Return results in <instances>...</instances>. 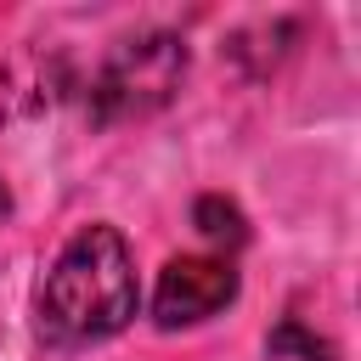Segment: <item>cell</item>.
<instances>
[{
	"instance_id": "1",
	"label": "cell",
	"mask_w": 361,
	"mask_h": 361,
	"mask_svg": "<svg viewBox=\"0 0 361 361\" xmlns=\"http://www.w3.org/2000/svg\"><path fill=\"white\" fill-rule=\"evenodd\" d=\"M135 259L113 226H85L56 254L39 288V333L51 344L113 338L135 316Z\"/></svg>"
},
{
	"instance_id": "2",
	"label": "cell",
	"mask_w": 361,
	"mask_h": 361,
	"mask_svg": "<svg viewBox=\"0 0 361 361\" xmlns=\"http://www.w3.org/2000/svg\"><path fill=\"white\" fill-rule=\"evenodd\" d=\"M186 79V45L175 34H135L118 39L107 51V62L90 73V118L96 124H118V118H141L158 113Z\"/></svg>"
},
{
	"instance_id": "3",
	"label": "cell",
	"mask_w": 361,
	"mask_h": 361,
	"mask_svg": "<svg viewBox=\"0 0 361 361\" xmlns=\"http://www.w3.org/2000/svg\"><path fill=\"white\" fill-rule=\"evenodd\" d=\"M237 299V271L226 259H203V254H180L164 265L158 276V293H152V322L164 333L175 327H192V322H209L214 310H226Z\"/></svg>"
},
{
	"instance_id": "4",
	"label": "cell",
	"mask_w": 361,
	"mask_h": 361,
	"mask_svg": "<svg viewBox=\"0 0 361 361\" xmlns=\"http://www.w3.org/2000/svg\"><path fill=\"white\" fill-rule=\"evenodd\" d=\"M192 226H197L209 243H220V248L248 243V220H243V209H237L231 197H220V192H209V197L192 203Z\"/></svg>"
},
{
	"instance_id": "5",
	"label": "cell",
	"mask_w": 361,
	"mask_h": 361,
	"mask_svg": "<svg viewBox=\"0 0 361 361\" xmlns=\"http://www.w3.org/2000/svg\"><path fill=\"white\" fill-rule=\"evenodd\" d=\"M271 355H299V361H333V350L316 338V333H305L299 322H282L276 333H271Z\"/></svg>"
},
{
	"instance_id": "6",
	"label": "cell",
	"mask_w": 361,
	"mask_h": 361,
	"mask_svg": "<svg viewBox=\"0 0 361 361\" xmlns=\"http://www.w3.org/2000/svg\"><path fill=\"white\" fill-rule=\"evenodd\" d=\"M11 214V192H6V180H0V220Z\"/></svg>"
}]
</instances>
